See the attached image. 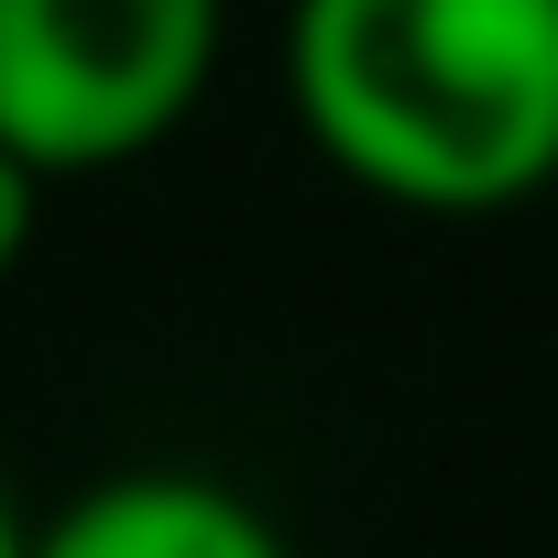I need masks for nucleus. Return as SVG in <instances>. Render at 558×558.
Listing matches in <instances>:
<instances>
[{
	"label": "nucleus",
	"instance_id": "39448f33",
	"mask_svg": "<svg viewBox=\"0 0 558 558\" xmlns=\"http://www.w3.org/2000/svg\"><path fill=\"white\" fill-rule=\"evenodd\" d=\"M23 547H34V514L12 504V482H0V558H23Z\"/></svg>",
	"mask_w": 558,
	"mask_h": 558
},
{
	"label": "nucleus",
	"instance_id": "7ed1b4c3",
	"mask_svg": "<svg viewBox=\"0 0 558 558\" xmlns=\"http://www.w3.org/2000/svg\"><path fill=\"white\" fill-rule=\"evenodd\" d=\"M23 558H296V547L263 514V493L186 460H132L77 482L56 514H34Z\"/></svg>",
	"mask_w": 558,
	"mask_h": 558
},
{
	"label": "nucleus",
	"instance_id": "f257e3e1",
	"mask_svg": "<svg viewBox=\"0 0 558 558\" xmlns=\"http://www.w3.org/2000/svg\"><path fill=\"white\" fill-rule=\"evenodd\" d=\"M307 154L405 219H504L558 186V0H286Z\"/></svg>",
	"mask_w": 558,
	"mask_h": 558
},
{
	"label": "nucleus",
	"instance_id": "f03ea898",
	"mask_svg": "<svg viewBox=\"0 0 558 558\" xmlns=\"http://www.w3.org/2000/svg\"><path fill=\"white\" fill-rule=\"evenodd\" d=\"M230 56V0H0V154L34 186L165 154Z\"/></svg>",
	"mask_w": 558,
	"mask_h": 558
},
{
	"label": "nucleus",
	"instance_id": "20e7f679",
	"mask_svg": "<svg viewBox=\"0 0 558 558\" xmlns=\"http://www.w3.org/2000/svg\"><path fill=\"white\" fill-rule=\"evenodd\" d=\"M34 219H45V186H34L12 154H0V286L23 274V252H34Z\"/></svg>",
	"mask_w": 558,
	"mask_h": 558
}]
</instances>
